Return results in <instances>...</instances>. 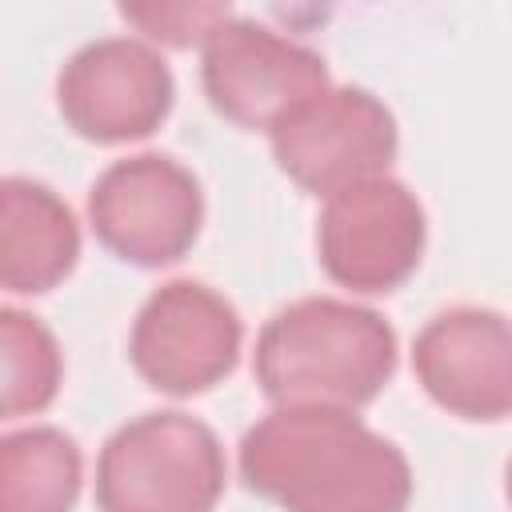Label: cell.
Instances as JSON below:
<instances>
[{
	"instance_id": "cell-11",
	"label": "cell",
	"mask_w": 512,
	"mask_h": 512,
	"mask_svg": "<svg viewBox=\"0 0 512 512\" xmlns=\"http://www.w3.org/2000/svg\"><path fill=\"white\" fill-rule=\"evenodd\" d=\"M80 260L72 208L40 180L4 176L0 184V284L16 296L52 292Z\"/></svg>"
},
{
	"instance_id": "cell-3",
	"label": "cell",
	"mask_w": 512,
	"mask_h": 512,
	"mask_svg": "<svg viewBox=\"0 0 512 512\" xmlns=\"http://www.w3.org/2000/svg\"><path fill=\"white\" fill-rule=\"evenodd\" d=\"M228 480L216 432L188 412L120 424L96 460L100 512H212Z\"/></svg>"
},
{
	"instance_id": "cell-9",
	"label": "cell",
	"mask_w": 512,
	"mask_h": 512,
	"mask_svg": "<svg viewBox=\"0 0 512 512\" xmlns=\"http://www.w3.org/2000/svg\"><path fill=\"white\" fill-rule=\"evenodd\" d=\"M400 132L380 96L356 84H340L308 100L272 132V156L280 172L312 196H336L352 184L388 176Z\"/></svg>"
},
{
	"instance_id": "cell-6",
	"label": "cell",
	"mask_w": 512,
	"mask_h": 512,
	"mask_svg": "<svg viewBox=\"0 0 512 512\" xmlns=\"http://www.w3.org/2000/svg\"><path fill=\"white\" fill-rule=\"evenodd\" d=\"M244 324L232 300L200 280L160 284L136 312L128 360L136 376L164 396H200L232 376Z\"/></svg>"
},
{
	"instance_id": "cell-1",
	"label": "cell",
	"mask_w": 512,
	"mask_h": 512,
	"mask_svg": "<svg viewBox=\"0 0 512 512\" xmlns=\"http://www.w3.org/2000/svg\"><path fill=\"white\" fill-rule=\"evenodd\" d=\"M244 484L284 512H408L412 464L344 408H272L240 440Z\"/></svg>"
},
{
	"instance_id": "cell-14",
	"label": "cell",
	"mask_w": 512,
	"mask_h": 512,
	"mask_svg": "<svg viewBox=\"0 0 512 512\" xmlns=\"http://www.w3.org/2000/svg\"><path fill=\"white\" fill-rule=\"evenodd\" d=\"M120 16L136 24L148 40H160L168 48H192L204 44L228 16V4H120Z\"/></svg>"
},
{
	"instance_id": "cell-7",
	"label": "cell",
	"mask_w": 512,
	"mask_h": 512,
	"mask_svg": "<svg viewBox=\"0 0 512 512\" xmlns=\"http://www.w3.org/2000/svg\"><path fill=\"white\" fill-rule=\"evenodd\" d=\"M424 240V208L416 192L392 176H376L328 196L316 220L320 268L332 284L364 296L396 292L416 272Z\"/></svg>"
},
{
	"instance_id": "cell-4",
	"label": "cell",
	"mask_w": 512,
	"mask_h": 512,
	"mask_svg": "<svg viewBox=\"0 0 512 512\" xmlns=\"http://www.w3.org/2000/svg\"><path fill=\"white\" fill-rule=\"evenodd\" d=\"M200 84L224 120L268 136L332 88L328 64L316 48L248 16H228L200 44Z\"/></svg>"
},
{
	"instance_id": "cell-8",
	"label": "cell",
	"mask_w": 512,
	"mask_h": 512,
	"mask_svg": "<svg viewBox=\"0 0 512 512\" xmlns=\"http://www.w3.org/2000/svg\"><path fill=\"white\" fill-rule=\"evenodd\" d=\"M176 100L164 56L136 36H100L68 56L56 76L64 124L92 144H128L152 136Z\"/></svg>"
},
{
	"instance_id": "cell-13",
	"label": "cell",
	"mask_w": 512,
	"mask_h": 512,
	"mask_svg": "<svg viewBox=\"0 0 512 512\" xmlns=\"http://www.w3.org/2000/svg\"><path fill=\"white\" fill-rule=\"evenodd\" d=\"M0 348H4V400H0L4 420L44 412L56 400L60 376H64L56 336L32 312L4 308L0 312Z\"/></svg>"
},
{
	"instance_id": "cell-10",
	"label": "cell",
	"mask_w": 512,
	"mask_h": 512,
	"mask_svg": "<svg viewBox=\"0 0 512 512\" xmlns=\"http://www.w3.org/2000/svg\"><path fill=\"white\" fill-rule=\"evenodd\" d=\"M412 372L460 420L492 424L512 416V320L476 304L436 312L416 332Z\"/></svg>"
},
{
	"instance_id": "cell-15",
	"label": "cell",
	"mask_w": 512,
	"mask_h": 512,
	"mask_svg": "<svg viewBox=\"0 0 512 512\" xmlns=\"http://www.w3.org/2000/svg\"><path fill=\"white\" fill-rule=\"evenodd\" d=\"M504 492H508V504H512V460H508V472H504Z\"/></svg>"
},
{
	"instance_id": "cell-2",
	"label": "cell",
	"mask_w": 512,
	"mask_h": 512,
	"mask_svg": "<svg viewBox=\"0 0 512 512\" xmlns=\"http://www.w3.org/2000/svg\"><path fill=\"white\" fill-rule=\"evenodd\" d=\"M252 372L276 408L356 412L392 380L396 332L376 308L304 296L260 328Z\"/></svg>"
},
{
	"instance_id": "cell-12",
	"label": "cell",
	"mask_w": 512,
	"mask_h": 512,
	"mask_svg": "<svg viewBox=\"0 0 512 512\" xmlns=\"http://www.w3.org/2000/svg\"><path fill=\"white\" fill-rule=\"evenodd\" d=\"M84 480L80 448L52 424L0 440V512H72Z\"/></svg>"
},
{
	"instance_id": "cell-5",
	"label": "cell",
	"mask_w": 512,
	"mask_h": 512,
	"mask_svg": "<svg viewBox=\"0 0 512 512\" xmlns=\"http://www.w3.org/2000/svg\"><path fill=\"white\" fill-rule=\"evenodd\" d=\"M88 220L96 240L136 268L176 264L200 236L204 192L200 180L164 152H136L112 160L92 192Z\"/></svg>"
}]
</instances>
